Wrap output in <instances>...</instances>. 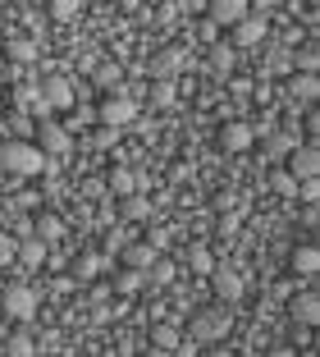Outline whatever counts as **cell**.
Wrapping results in <instances>:
<instances>
[{
  "instance_id": "29",
  "label": "cell",
  "mask_w": 320,
  "mask_h": 357,
  "mask_svg": "<svg viewBox=\"0 0 320 357\" xmlns=\"http://www.w3.org/2000/svg\"><path fill=\"white\" fill-rule=\"evenodd\" d=\"M293 147H298V142H293V137H284V133L266 137V156H270V160H279V156H289Z\"/></svg>"
},
{
  "instance_id": "39",
  "label": "cell",
  "mask_w": 320,
  "mask_h": 357,
  "mask_svg": "<svg viewBox=\"0 0 320 357\" xmlns=\"http://www.w3.org/2000/svg\"><path fill=\"white\" fill-rule=\"evenodd\" d=\"M211 206H215L220 215H224V211H234V192H215V197H211Z\"/></svg>"
},
{
  "instance_id": "22",
  "label": "cell",
  "mask_w": 320,
  "mask_h": 357,
  "mask_svg": "<svg viewBox=\"0 0 320 357\" xmlns=\"http://www.w3.org/2000/svg\"><path fill=\"white\" fill-rule=\"evenodd\" d=\"M96 271H101V257H96V252H78V257H73V280H78V284L96 280Z\"/></svg>"
},
{
  "instance_id": "21",
  "label": "cell",
  "mask_w": 320,
  "mask_h": 357,
  "mask_svg": "<svg viewBox=\"0 0 320 357\" xmlns=\"http://www.w3.org/2000/svg\"><path fill=\"white\" fill-rule=\"evenodd\" d=\"M155 261V252L146 248V243H133V248H124V266L128 271H137V275H146V266Z\"/></svg>"
},
{
  "instance_id": "28",
  "label": "cell",
  "mask_w": 320,
  "mask_h": 357,
  "mask_svg": "<svg viewBox=\"0 0 320 357\" xmlns=\"http://www.w3.org/2000/svg\"><path fill=\"white\" fill-rule=\"evenodd\" d=\"M174 83H151V92H146V101L151 105H160V110H165V105H174Z\"/></svg>"
},
{
  "instance_id": "18",
  "label": "cell",
  "mask_w": 320,
  "mask_h": 357,
  "mask_svg": "<svg viewBox=\"0 0 320 357\" xmlns=\"http://www.w3.org/2000/svg\"><path fill=\"white\" fill-rule=\"evenodd\" d=\"M316 266H320V248L316 243H298V248H293V271L298 275H316Z\"/></svg>"
},
{
  "instance_id": "15",
  "label": "cell",
  "mask_w": 320,
  "mask_h": 357,
  "mask_svg": "<svg viewBox=\"0 0 320 357\" xmlns=\"http://www.w3.org/2000/svg\"><path fill=\"white\" fill-rule=\"evenodd\" d=\"M293 321H298L302 330L320 321V303H316V294H311V289H302V294L293 298Z\"/></svg>"
},
{
  "instance_id": "7",
  "label": "cell",
  "mask_w": 320,
  "mask_h": 357,
  "mask_svg": "<svg viewBox=\"0 0 320 357\" xmlns=\"http://www.w3.org/2000/svg\"><path fill=\"white\" fill-rule=\"evenodd\" d=\"M133 115H137V101H133V96H124V92H110V96L101 101V124H105V128L128 124Z\"/></svg>"
},
{
  "instance_id": "16",
  "label": "cell",
  "mask_w": 320,
  "mask_h": 357,
  "mask_svg": "<svg viewBox=\"0 0 320 357\" xmlns=\"http://www.w3.org/2000/svg\"><path fill=\"white\" fill-rule=\"evenodd\" d=\"M14 257H19V266L23 271H37V266H46V243L42 238H28V243H19V248H14Z\"/></svg>"
},
{
  "instance_id": "6",
  "label": "cell",
  "mask_w": 320,
  "mask_h": 357,
  "mask_svg": "<svg viewBox=\"0 0 320 357\" xmlns=\"http://www.w3.org/2000/svg\"><path fill=\"white\" fill-rule=\"evenodd\" d=\"M211 289H215L220 303H243V289H247V284H243V275H238L234 266H215V271H211Z\"/></svg>"
},
{
  "instance_id": "24",
  "label": "cell",
  "mask_w": 320,
  "mask_h": 357,
  "mask_svg": "<svg viewBox=\"0 0 320 357\" xmlns=\"http://www.w3.org/2000/svg\"><path fill=\"white\" fill-rule=\"evenodd\" d=\"M151 348H160V353H174V348H178V330L165 326V321H160V326H151Z\"/></svg>"
},
{
  "instance_id": "8",
  "label": "cell",
  "mask_w": 320,
  "mask_h": 357,
  "mask_svg": "<svg viewBox=\"0 0 320 357\" xmlns=\"http://www.w3.org/2000/svg\"><path fill=\"white\" fill-rule=\"evenodd\" d=\"M32 147L42 151V156H64V151H69V133H64L55 119H42V124H37V142H32Z\"/></svg>"
},
{
  "instance_id": "2",
  "label": "cell",
  "mask_w": 320,
  "mask_h": 357,
  "mask_svg": "<svg viewBox=\"0 0 320 357\" xmlns=\"http://www.w3.org/2000/svg\"><path fill=\"white\" fill-rule=\"evenodd\" d=\"M229 335V312L224 307H197L192 321H188V339L192 344H215Z\"/></svg>"
},
{
  "instance_id": "33",
  "label": "cell",
  "mask_w": 320,
  "mask_h": 357,
  "mask_svg": "<svg viewBox=\"0 0 320 357\" xmlns=\"http://www.w3.org/2000/svg\"><path fill=\"white\" fill-rule=\"evenodd\" d=\"M78 10H83L78 0H55V5H51V19L55 23H69V19H78Z\"/></svg>"
},
{
  "instance_id": "10",
  "label": "cell",
  "mask_w": 320,
  "mask_h": 357,
  "mask_svg": "<svg viewBox=\"0 0 320 357\" xmlns=\"http://www.w3.org/2000/svg\"><path fill=\"white\" fill-rule=\"evenodd\" d=\"M37 87H42V101L51 105V110H69V105H73V83H69V78L51 74V78H42Z\"/></svg>"
},
{
  "instance_id": "12",
  "label": "cell",
  "mask_w": 320,
  "mask_h": 357,
  "mask_svg": "<svg viewBox=\"0 0 320 357\" xmlns=\"http://www.w3.org/2000/svg\"><path fill=\"white\" fill-rule=\"evenodd\" d=\"M14 105H19V110H32L37 124L51 119V105L42 101V87H37V83H19V87H14Z\"/></svg>"
},
{
  "instance_id": "36",
  "label": "cell",
  "mask_w": 320,
  "mask_h": 357,
  "mask_svg": "<svg viewBox=\"0 0 320 357\" xmlns=\"http://www.w3.org/2000/svg\"><path fill=\"white\" fill-rule=\"evenodd\" d=\"M270 183H275V192H279V197H293V192H298V178H293L289 169H279V174L270 178Z\"/></svg>"
},
{
  "instance_id": "23",
  "label": "cell",
  "mask_w": 320,
  "mask_h": 357,
  "mask_svg": "<svg viewBox=\"0 0 320 357\" xmlns=\"http://www.w3.org/2000/svg\"><path fill=\"white\" fill-rule=\"evenodd\" d=\"M289 92L298 96V101H316V96H320V83H316V74H293Z\"/></svg>"
},
{
  "instance_id": "40",
  "label": "cell",
  "mask_w": 320,
  "mask_h": 357,
  "mask_svg": "<svg viewBox=\"0 0 320 357\" xmlns=\"http://www.w3.org/2000/svg\"><path fill=\"white\" fill-rule=\"evenodd\" d=\"M14 248H19L14 238H0V261H10V257H14Z\"/></svg>"
},
{
  "instance_id": "1",
  "label": "cell",
  "mask_w": 320,
  "mask_h": 357,
  "mask_svg": "<svg viewBox=\"0 0 320 357\" xmlns=\"http://www.w3.org/2000/svg\"><path fill=\"white\" fill-rule=\"evenodd\" d=\"M0 169L5 174H19V178H32L46 169V156L32 142H23V137H10V142H0Z\"/></svg>"
},
{
  "instance_id": "30",
  "label": "cell",
  "mask_w": 320,
  "mask_h": 357,
  "mask_svg": "<svg viewBox=\"0 0 320 357\" xmlns=\"http://www.w3.org/2000/svg\"><path fill=\"white\" fill-rule=\"evenodd\" d=\"M146 248H151V252L155 257H160V252H165V248H169V229H165V225H151V229H146Z\"/></svg>"
},
{
  "instance_id": "4",
  "label": "cell",
  "mask_w": 320,
  "mask_h": 357,
  "mask_svg": "<svg viewBox=\"0 0 320 357\" xmlns=\"http://www.w3.org/2000/svg\"><path fill=\"white\" fill-rule=\"evenodd\" d=\"M266 32H270V23L257 19V14H247L243 23H234V32H229V46H234V51H252V46L266 42Z\"/></svg>"
},
{
  "instance_id": "20",
  "label": "cell",
  "mask_w": 320,
  "mask_h": 357,
  "mask_svg": "<svg viewBox=\"0 0 320 357\" xmlns=\"http://www.w3.org/2000/svg\"><path fill=\"white\" fill-rule=\"evenodd\" d=\"M32 229H37V238H42V243H55V238H60V234H64V220H60V215H55V211H42Z\"/></svg>"
},
{
  "instance_id": "37",
  "label": "cell",
  "mask_w": 320,
  "mask_h": 357,
  "mask_svg": "<svg viewBox=\"0 0 320 357\" xmlns=\"http://www.w3.org/2000/svg\"><path fill=\"white\" fill-rule=\"evenodd\" d=\"M316 51H298V55H293V69H298V74H316Z\"/></svg>"
},
{
  "instance_id": "3",
  "label": "cell",
  "mask_w": 320,
  "mask_h": 357,
  "mask_svg": "<svg viewBox=\"0 0 320 357\" xmlns=\"http://www.w3.org/2000/svg\"><path fill=\"white\" fill-rule=\"evenodd\" d=\"M0 312L10 316V321H32V316H37V289H32V284H5Z\"/></svg>"
},
{
  "instance_id": "35",
  "label": "cell",
  "mask_w": 320,
  "mask_h": 357,
  "mask_svg": "<svg viewBox=\"0 0 320 357\" xmlns=\"http://www.w3.org/2000/svg\"><path fill=\"white\" fill-rule=\"evenodd\" d=\"M238 229H243V211L234 206V211H224V215H220V234H224V238H234Z\"/></svg>"
},
{
  "instance_id": "19",
  "label": "cell",
  "mask_w": 320,
  "mask_h": 357,
  "mask_svg": "<svg viewBox=\"0 0 320 357\" xmlns=\"http://www.w3.org/2000/svg\"><path fill=\"white\" fill-rule=\"evenodd\" d=\"M211 19H215V23H229V28H234V23L247 19V10H243V0H215V5H211Z\"/></svg>"
},
{
  "instance_id": "26",
  "label": "cell",
  "mask_w": 320,
  "mask_h": 357,
  "mask_svg": "<svg viewBox=\"0 0 320 357\" xmlns=\"http://www.w3.org/2000/svg\"><path fill=\"white\" fill-rule=\"evenodd\" d=\"M5 357H37V344L19 330V335H10V344H5Z\"/></svg>"
},
{
  "instance_id": "13",
  "label": "cell",
  "mask_w": 320,
  "mask_h": 357,
  "mask_svg": "<svg viewBox=\"0 0 320 357\" xmlns=\"http://www.w3.org/2000/svg\"><path fill=\"white\" fill-rule=\"evenodd\" d=\"M234 64H238V51L229 42H211V51H206V69L215 78H229L234 74Z\"/></svg>"
},
{
  "instance_id": "11",
  "label": "cell",
  "mask_w": 320,
  "mask_h": 357,
  "mask_svg": "<svg viewBox=\"0 0 320 357\" xmlns=\"http://www.w3.org/2000/svg\"><path fill=\"white\" fill-rule=\"evenodd\" d=\"M289 174L298 178V183L316 178V174H320V156H316V147H293V151H289Z\"/></svg>"
},
{
  "instance_id": "32",
  "label": "cell",
  "mask_w": 320,
  "mask_h": 357,
  "mask_svg": "<svg viewBox=\"0 0 320 357\" xmlns=\"http://www.w3.org/2000/svg\"><path fill=\"white\" fill-rule=\"evenodd\" d=\"M146 211H151V202H146L142 192H133V197H124V215H128V220H146Z\"/></svg>"
},
{
  "instance_id": "5",
  "label": "cell",
  "mask_w": 320,
  "mask_h": 357,
  "mask_svg": "<svg viewBox=\"0 0 320 357\" xmlns=\"http://www.w3.org/2000/svg\"><path fill=\"white\" fill-rule=\"evenodd\" d=\"M183 69V46H169V51H155L151 60H146V74H151V83H174V74Z\"/></svg>"
},
{
  "instance_id": "31",
  "label": "cell",
  "mask_w": 320,
  "mask_h": 357,
  "mask_svg": "<svg viewBox=\"0 0 320 357\" xmlns=\"http://www.w3.org/2000/svg\"><path fill=\"white\" fill-rule=\"evenodd\" d=\"M142 280H151V284H169V280H174V266H169V261H160V257H155V261L146 266V275H142Z\"/></svg>"
},
{
  "instance_id": "17",
  "label": "cell",
  "mask_w": 320,
  "mask_h": 357,
  "mask_svg": "<svg viewBox=\"0 0 320 357\" xmlns=\"http://www.w3.org/2000/svg\"><path fill=\"white\" fill-rule=\"evenodd\" d=\"M183 261H188V271H197V275H211V271H215V257H211L206 243H188Z\"/></svg>"
},
{
  "instance_id": "27",
  "label": "cell",
  "mask_w": 320,
  "mask_h": 357,
  "mask_svg": "<svg viewBox=\"0 0 320 357\" xmlns=\"http://www.w3.org/2000/svg\"><path fill=\"white\" fill-rule=\"evenodd\" d=\"M142 275H137V271H124V275H119V280H114V294H119V298H133L137 294V289H142Z\"/></svg>"
},
{
  "instance_id": "34",
  "label": "cell",
  "mask_w": 320,
  "mask_h": 357,
  "mask_svg": "<svg viewBox=\"0 0 320 357\" xmlns=\"http://www.w3.org/2000/svg\"><path fill=\"white\" fill-rule=\"evenodd\" d=\"M96 83L114 92V87H119V64H110V60H105V64H96Z\"/></svg>"
},
{
  "instance_id": "38",
  "label": "cell",
  "mask_w": 320,
  "mask_h": 357,
  "mask_svg": "<svg viewBox=\"0 0 320 357\" xmlns=\"http://www.w3.org/2000/svg\"><path fill=\"white\" fill-rule=\"evenodd\" d=\"M293 197H302L307 206H316V202H320V183H316V178H307V183H298V192H293Z\"/></svg>"
},
{
  "instance_id": "9",
  "label": "cell",
  "mask_w": 320,
  "mask_h": 357,
  "mask_svg": "<svg viewBox=\"0 0 320 357\" xmlns=\"http://www.w3.org/2000/svg\"><path fill=\"white\" fill-rule=\"evenodd\" d=\"M252 124H243V119H229L224 128H220V151H229V156H238V151L252 147Z\"/></svg>"
},
{
  "instance_id": "41",
  "label": "cell",
  "mask_w": 320,
  "mask_h": 357,
  "mask_svg": "<svg viewBox=\"0 0 320 357\" xmlns=\"http://www.w3.org/2000/svg\"><path fill=\"white\" fill-rule=\"evenodd\" d=\"M146 357H169V353H160V348H146Z\"/></svg>"
},
{
  "instance_id": "14",
  "label": "cell",
  "mask_w": 320,
  "mask_h": 357,
  "mask_svg": "<svg viewBox=\"0 0 320 357\" xmlns=\"http://www.w3.org/2000/svg\"><path fill=\"white\" fill-rule=\"evenodd\" d=\"M105 183H110V192H114V197H133V192H142V174H133L128 165H114Z\"/></svg>"
},
{
  "instance_id": "25",
  "label": "cell",
  "mask_w": 320,
  "mask_h": 357,
  "mask_svg": "<svg viewBox=\"0 0 320 357\" xmlns=\"http://www.w3.org/2000/svg\"><path fill=\"white\" fill-rule=\"evenodd\" d=\"M5 55H10V64H32L37 60V46H32L28 37H14V42L5 46Z\"/></svg>"
}]
</instances>
